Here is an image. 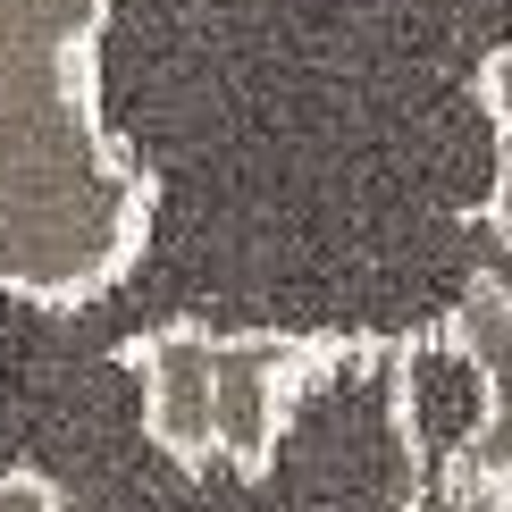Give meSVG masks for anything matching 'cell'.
Here are the masks:
<instances>
[{
    "instance_id": "5b68a950",
    "label": "cell",
    "mask_w": 512,
    "mask_h": 512,
    "mask_svg": "<svg viewBox=\"0 0 512 512\" xmlns=\"http://www.w3.org/2000/svg\"><path fill=\"white\" fill-rule=\"evenodd\" d=\"M0 512H76V496L51 471H26V462H0Z\"/></svg>"
},
{
    "instance_id": "3957f363",
    "label": "cell",
    "mask_w": 512,
    "mask_h": 512,
    "mask_svg": "<svg viewBox=\"0 0 512 512\" xmlns=\"http://www.w3.org/2000/svg\"><path fill=\"white\" fill-rule=\"evenodd\" d=\"M429 336L479 403L454 437L403 445L412 454L403 512H512V277L479 269Z\"/></svg>"
},
{
    "instance_id": "6da1fadb",
    "label": "cell",
    "mask_w": 512,
    "mask_h": 512,
    "mask_svg": "<svg viewBox=\"0 0 512 512\" xmlns=\"http://www.w3.org/2000/svg\"><path fill=\"white\" fill-rule=\"evenodd\" d=\"M118 0H0V303L93 311L152 244V168L101 110Z\"/></svg>"
},
{
    "instance_id": "277c9868",
    "label": "cell",
    "mask_w": 512,
    "mask_h": 512,
    "mask_svg": "<svg viewBox=\"0 0 512 512\" xmlns=\"http://www.w3.org/2000/svg\"><path fill=\"white\" fill-rule=\"evenodd\" d=\"M471 93H479L487 126H496V202H487V227L512 244V42H496V51L479 59Z\"/></svg>"
},
{
    "instance_id": "7a4b0ae2",
    "label": "cell",
    "mask_w": 512,
    "mask_h": 512,
    "mask_svg": "<svg viewBox=\"0 0 512 512\" xmlns=\"http://www.w3.org/2000/svg\"><path fill=\"white\" fill-rule=\"evenodd\" d=\"M387 353L319 328H227V319H160L126 336L118 370L135 387V420L177 471H236L261 479L286 454L303 403L345 361Z\"/></svg>"
}]
</instances>
